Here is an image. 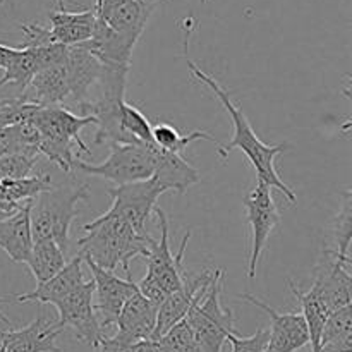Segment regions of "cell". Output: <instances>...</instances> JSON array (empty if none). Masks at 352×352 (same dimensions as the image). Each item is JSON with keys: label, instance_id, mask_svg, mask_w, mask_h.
<instances>
[{"label": "cell", "instance_id": "cell-1", "mask_svg": "<svg viewBox=\"0 0 352 352\" xmlns=\"http://www.w3.org/2000/svg\"><path fill=\"white\" fill-rule=\"evenodd\" d=\"M186 64H188L191 74L198 79L199 82H203L205 86H208L213 91V95L222 102L223 109L229 112L230 119L234 124V134L232 140L227 144H220L219 146V155L222 158L229 157V153H232L234 150H241L248 157V160L251 162V165L256 170V175L260 181H263L265 184H268L270 188L278 189L285 198L291 203H296V195L291 189V186L285 184L284 181L278 175L277 168H275V158L280 153H284L287 150V144H267L256 136L253 126L248 120L246 113L243 112L239 105L232 102L229 91L217 81L215 78H212L210 74H206L205 71H201V67L195 64L191 58L186 55Z\"/></svg>", "mask_w": 352, "mask_h": 352}, {"label": "cell", "instance_id": "cell-2", "mask_svg": "<svg viewBox=\"0 0 352 352\" xmlns=\"http://www.w3.org/2000/svg\"><path fill=\"white\" fill-rule=\"evenodd\" d=\"M82 230L86 236L78 241L79 254L107 270L122 267L127 277H131L129 263L136 256H146L151 241L150 234L136 232L129 223L109 213L96 217Z\"/></svg>", "mask_w": 352, "mask_h": 352}, {"label": "cell", "instance_id": "cell-3", "mask_svg": "<svg viewBox=\"0 0 352 352\" xmlns=\"http://www.w3.org/2000/svg\"><path fill=\"white\" fill-rule=\"evenodd\" d=\"M31 122L40 131V153L54 162L60 170H72L76 150L91 155V150L81 140V131L95 126L96 120L93 116H78L64 109V105L40 107Z\"/></svg>", "mask_w": 352, "mask_h": 352}, {"label": "cell", "instance_id": "cell-4", "mask_svg": "<svg viewBox=\"0 0 352 352\" xmlns=\"http://www.w3.org/2000/svg\"><path fill=\"white\" fill-rule=\"evenodd\" d=\"M89 198V188L86 184L52 186L40 192L31 201V232L33 239L50 237L67 254L69 230L72 220L78 217V203Z\"/></svg>", "mask_w": 352, "mask_h": 352}, {"label": "cell", "instance_id": "cell-5", "mask_svg": "<svg viewBox=\"0 0 352 352\" xmlns=\"http://www.w3.org/2000/svg\"><path fill=\"white\" fill-rule=\"evenodd\" d=\"M222 277V270H215L210 285L196 296L186 315V322L191 327L201 352H222L227 336L236 332L232 309L220 305Z\"/></svg>", "mask_w": 352, "mask_h": 352}, {"label": "cell", "instance_id": "cell-6", "mask_svg": "<svg viewBox=\"0 0 352 352\" xmlns=\"http://www.w3.org/2000/svg\"><path fill=\"white\" fill-rule=\"evenodd\" d=\"M155 144V143H153ZM110 155L102 164H88L76 158L72 168L88 175L107 179L117 186L144 181L153 175L151 144L144 143H116L110 144Z\"/></svg>", "mask_w": 352, "mask_h": 352}, {"label": "cell", "instance_id": "cell-7", "mask_svg": "<svg viewBox=\"0 0 352 352\" xmlns=\"http://www.w3.org/2000/svg\"><path fill=\"white\" fill-rule=\"evenodd\" d=\"M165 191L155 177L144 181L120 184L109 189L112 206L105 213L116 215L129 223L136 232L146 236V223L157 208V201Z\"/></svg>", "mask_w": 352, "mask_h": 352}, {"label": "cell", "instance_id": "cell-8", "mask_svg": "<svg viewBox=\"0 0 352 352\" xmlns=\"http://www.w3.org/2000/svg\"><path fill=\"white\" fill-rule=\"evenodd\" d=\"M244 210H246L248 222H250L251 232H253L248 277L254 278L261 253H263L272 232L280 222V213H278L277 203L272 195V188L260 179L244 199Z\"/></svg>", "mask_w": 352, "mask_h": 352}, {"label": "cell", "instance_id": "cell-9", "mask_svg": "<svg viewBox=\"0 0 352 352\" xmlns=\"http://www.w3.org/2000/svg\"><path fill=\"white\" fill-rule=\"evenodd\" d=\"M93 296H95V284L91 278L69 292L64 299L55 305V308L58 311L57 322L62 329L69 327L74 330L76 337L81 342L96 347L105 336H103V329L100 327L98 316H96Z\"/></svg>", "mask_w": 352, "mask_h": 352}, {"label": "cell", "instance_id": "cell-10", "mask_svg": "<svg viewBox=\"0 0 352 352\" xmlns=\"http://www.w3.org/2000/svg\"><path fill=\"white\" fill-rule=\"evenodd\" d=\"M155 215H157L158 220V229H160V239L155 241L151 237L150 246H148V253L144 256L146 260L148 277L155 278L158 284L164 287V291L167 294L177 291L179 287L184 282V277H182V260H184V251L186 246L189 243V237H191V232L188 230V234L182 239L181 248H179L177 254H172L170 244H168V220L167 215L162 208H155Z\"/></svg>", "mask_w": 352, "mask_h": 352}, {"label": "cell", "instance_id": "cell-11", "mask_svg": "<svg viewBox=\"0 0 352 352\" xmlns=\"http://www.w3.org/2000/svg\"><path fill=\"white\" fill-rule=\"evenodd\" d=\"M351 258H340L332 250H327L313 272L309 291L333 313L351 305Z\"/></svg>", "mask_w": 352, "mask_h": 352}, {"label": "cell", "instance_id": "cell-12", "mask_svg": "<svg viewBox=\"0 0 352 352\" xmlns=\"http://www.w3.org/2000/svg\"><path fill=\"white\" fill-rule=\"evenodd\" d=\"M82 261L88 265L93 275V284H95L96 294L95 311L96 316H98L100 327L109 329V327L116 325L120 309L126 305L127 299L134 292H138V285L134 284L131 277L120 278L112 270L98 267L88 256H82Z\"/></svg>", "mask_w": 352, "mask_h": 352}, {"label": "cell", "instance_id": "cell-13", "mask_svg": "<svg viewBox=\"0 0 352 352\" xmlns=\"http://www.w3.org/2000/svg\"><path fill=\"white\" fill-rule=\"evenodd\" d=\"M239 298L270 316L268 342L263 352H298L308 346V327H306L301 313H278L277 309L270 308L267 302L254 298L253 294H248V292L241 294Z\"/></svg>", "mask_w": 352, "mask_h": 352}, {"label": "cell", "instance_id": "cell-14", "mask_svg": "<svg viewBox=\"0 0 352 352\" xmlns=\"http://www.w3.org/2000/svg\"><path fill=\"white\" fill-rule=\"evenodd\" d=\"M158 2L160 0H110L95 12L113 33L136 47Z\"/></svg>", "mask_w": 352, "mask_h": 352}, {"label": "cell", "instance_id": "cell-15", "mask_svg": "<svg viewBox=\"0 0 352 352\" xmlns=\"http://www.w3.org/2000/svg\"><path fill=\"white\" fill-rule=\"evenodd\" d=\"M213 274H215V270H205L201 275H198V277L184 278L181 287H179L177 291L170 292V294L160 302L157 313V325H155L151 339H160V337L164 336L165 332H168L175 323H179L181 320L186 318L189 308H191L192 302H195L196 296L201 291H205L210 285Z\"/></svg>", "mask_w": 352, "mask_h": 352}, {"label": "cell", "instance_id": "cell-16", "mask_svg": "<svg viewBox=\"0 0 352 352\" xmlns=\"http://www.w3.org/2000/svg\"><path fill=\"white\" fill-rule=\"evenodd\" d=\"M60 332L58 322H50L43 315H38L28 327L0 332V344L6 347V352H62L57 346Z\"/></svg>", "mask_w": 352, "mask_h": 352}, {"label": "cell", "instance_id": "cell-17", "mask_svg": "<svg viewBox=\"0 0 352 352\" xmlns=\"http://www.w3.org/2000/svg\"><path fill=\"white\" fill-rule=\"evenodd\" d=\"M65 72L69 82V100L82 110L89 102V89L96 85L102 72V62L82 45H72L65 55Z\"/></svg>", "mask_w": 352, "mask_h": 352}, {"label": "cell", "instance_id": "cell-18", "mask_svg": "<svg viewBox=\"0 0 352 352\" xmlns=\"http://www.w3.org/2000/svg\"><path fill=\"white\" fill-rule=\"evenodd\" d=\"M158 305L144 298L140 291L134 292L117 316V337L129 344L151 339L157 325Z\"/></svg>", "mask_w": 352, "mask_h": 352}, {"label": "cell", "instance_id": "cell-19", "mask_svg": "<svg viewBox=\"0 0 352 352\" xmlns=\"http://www.w3.org/2000/svg\"><path fill=\"white\" fill-rule=\"evenodd\" d=\"M23 102L38 107L64 105L69 100V82L65 72V60L60 64L41 67L34 72L31 81L19 96Z\"/></svg>", "mask_w": 352, "mask_h": 352}, {"label": "cell", "instance_id": "cell-20", "mask_svg": "<svg viewBox=\"0 0 352 352\" xmlns=\"http://www.w3.org/2000/svg\"><path fill=\"white\" fill-rule=\"evenodd\" d=\"M151 158H153L155 172L151 177L165 188V191H175L184 195L191 186L198 184L201 175L192 165L184 160L181 153L167 151L151 144Z\"/></svg>", "mask_w": 352, "mask_h": 352}, {"label": "cell", "instance_id": "cell-21", "mask_svg": "<svg viewBox=\"0 0 352 352\" xmlns=\"http://www.w3.org/2000/svg\"><path fill=\"white\" fill-rule=\"evenodd\" d=\"M31 201L24 203L12 215L0 220V250L9 254L14 263L26 265L33 248L31 232Z\"/></svg>", "mask_w": 352, "mask_h": 352}, {"label": "cell", "instance_id": "cell-22", "mask_svg": "<svg viewBox=\"0 0 352 352\" xmlns=\"http://www.w3.org/2000/svg\"><path fill=\"white\" fill-rule=\"evenodd\" d=\"M82 256L81 254H76L69 263H65V267L60 272L50 277L48 280L36 284V289L28 294H19L14 296L12 299H16L17 302H40V305H57L60 299H64L69 292L74 291L78 285H81L85 282L82 278Z\"/></svg>", "mask_w": 352, "mask_h": 352}, {"label": "cell", "instance_id": "cell-23", "mask_svg": "<svg viewBox=\"0 0 352 352\" xmlns=\"http://www.w3.org/2000/svg\"><path fill=\"white\" fill-rule=\"evenodd\" d=\"M48 19L52 24L50 28H47L48 41L72 47L91 38L96 12L95 9L82 10V12H67L65 9H58L48 14Z\"/></svg>", "mask_w": 352, "mask_h": 352}, {"label": "cell", "instance_id": "cell-24", "mask_svg": "<svg viewBox=\"0 0 352 352\" xmlns=\"http://www.w3.org/2000/svg\"><path fill=\"white\" fill-rule=\"evenodd\" d=\"M52 186V177L47 174L0 181V206L14 213L19 206L33 201L40 192L47 191Z\"/></svg>", "mask_w": 352, "mask_h": 352}, {"label": "cell", "instance_id": "cell-25", "mask_svg": "<svg viewBox=\"0 0 352 352\" xmlns=\"http://www.w3.org/2000/svg\"><path fill=\"white\" fill-rule=\"evenodd\" d=\"M65 263H67L65 253L54 239L45 237V239L33 241V248H31L26 265L33 274L36 284H41V282L54 277L57 272H60L65 267Z\"/></svg>", "mask_w": 352, "mask_h": 352}, {"label": "cell", "instance_id": "cell-26", "mask_svg": "<svg viewBox=\"0 0 352 352\" xmlns=\"http://www.w3.org/2000/svg\"><path fill=\"white\" fill-rule=\"evenodd\" d=\"M318 352H352L351 305L330 313L323 327Z\"/></svg>", "mask_w": 352, "mask_h": 352}, {"label": "cell", "instance_id": "cell-27", "mask_svg": "<svg viewBox=\"0 0 352 352\" xmlns=\"http://www.w3.org/2000/svg\"><path fill=\"white\" fill-rule=\"evenodd\" d=\"M289 289L292 291L294 298L298 299L299 305L302 309V318H305L306 327H308V336H309V346H311V352L320 351V339H322L323 327H325L327 318H329L330 311L327 309V306L313 294L311 291L302 292L294 282L289 278L287 280Z\"/></svg>", "mask_w": 352, "mask_h": 352}, {"label": "cell", "instance_id": "cell-28", "mask_svg": "<svg viewBox=\"0 0 352 352\" xmlns=\"http://www.w3.org/2000/svg\"><path fill=\"white\" fill-rule=\"evenodd\" d=\"M38 69H40V64H38L34 48H17L14 57L9 60V64L3 67V74L0 78V88H3L7 85H14L17 88V93H23Z\"/></svg>", "mask_w": 352, "mask_h": 352}, {"label": "cell", "instance_id": "cell-29", "mask_svg": "<svg viewBox=\"0 0 352 352\" xmlns=\"http://www.w3.org/2000/svg\"><path fill=\"white\" fill-rule=\"evenodd\" d=\"M151 134H153V143L158 148H164L167 151H174V153H184L186 148L191 143L198 140L210 141V143H215L217 146H220V141H217L215 138L210 136L205 131H192L189 134H181L175 127H172L170 124H157V126L151 127Z\"/></svg>", "mask_w": 352, "mask_h": 352}, {"label": "cell", "instance_id": "cell-30", "mask_svg": "<svg viewBox=\"0 0 352 352\" xmlns=\"http://www.w3.org/2000/svg\"><path fill=\"white\" fill-rule=\"evenodd\" d=\"M120 126L136 143L153 144V134H151L153 126L138 107L131 105L126 100L120 107Z\"/></svg>", "mask_w": 352, "mask_h": 352}, {"label": "cell", "instance_id": "cell-31", "mask_svg": "<svg viewBox=\"0 0 352 352\" xmlns=\"http://www.w3.org/2000/svg\"><path fill=\"white\" fill-rule=\"evenodd\" d=\"M352 239V192H342V206L336 220V230H333V241L336 250H332L337 256L349 258V248Z\"/></svg>", "mask_w": 352, "mask_h": 352}, {"label": "cell", "instance_id": "cell-32", "mask_svg": "<svg viewBox=\"0 0 352 352\" xmlns=\"http://www.w3.org/2000/svg\"><path fill=\"white\" fill-rule=\"evenodd\" d=\"M157 340H160V344L167 349V352H201V347H199L186 318L175 323L168 332H165Z\"/></svg>", "mask_w": 352, "mask_h": 352}, {"label": "cell", "instance_id": "cell-33", "mask_svg": "<svg viewBox=\"0 0 352 352\" xmlns=\"http://www.w3.org/2000/svg\"><path fill=\"white\" fill-rule=\"evenodd\" d=\"M40 107L34 103L23 102L21 98L3 100L0 102V127L16 126V124L26 122L34 117Z\"/></svg>", "mask_w": 352, "mask_h": 352}, {"label": "cell", "instance_id": "cell-34", "mask_svg": "<svg viewBox=\"0 0 352 352\" xmlns=\"http://www.w3.org/2000/svg\"><path fill=\"white\" fill-rule=\"evenodd\" d=\"M36 158L24 153H9L0 157V181L28 177L36 165Z\"/></svg>", "mask_w": 352, "mask_h": 352}, {"label": "cell", "instance_id": "cell-35", "mask_svg": "<svg viewBox=\"0 0 352 352\" xmlns=\"http://www.w3.org/2000/svg\"><path fill=\"white\" fill-rule=\"evenodd\" d=\"M227 340L232 346V352H263L268 342V330L258 329L251 337H239L237 332L227 336Z\"/></svg>", "mask_w": 352, "mask_h": 352}, {"label": "cell", "instance_id": "cell-36", "mask_svg": "<svg viewBox=\"0 0 352 352\" xmlns=\"http://www.w3.org/2000/svg\"><path fill=\"white\" fill-rule=\"evenodd\" d=\"M95 349L98 352H133V344L126 342L117 336L103 337Z\"/></svg>", "mask_w": 352, "mask_h": 352}, {"label": "cell", "instance_id": "cell-37", "mask_svg": "<svg viewBox=\"0 0 352 352\" xmlns=\"http://www.w3.org/2000/svg\"><path fill=\"white\" fill-rule=\"evenodd\" d=\"M133 352H167V349L162 346L160 340L146 339L133 344Z\"/></svg>", "mask_w": 352, "mask_h": 352}, {"label": "cell", "instance_id": "cell-38", "mask_svg": "<svg viewBox=\"0 0 352 352\" xmlns=\"http://www.w3.org/2000/svg\"><path fill=\"white\" fill-rule=\"evenodd\" d=\"M16 50L17 48H10V47H6V45H0V69H3L7 64H9V60L14 57Z\"/></svg>", "mask_w": 352, "mask_h": 352}, {"label": "cell", "instance_id": "cell-39", "mask_svg": "<svg viewBox=\"0 0 352 352\" xmlns=\"http://www.w3.org/2000/svg\"><path fill=\"white\" fill-rule=\"evenodd\" d=\"M9 301H10V298H0V305H3V302H9ZM0 322H2V323H6L7 327H10V320L7 318V316L3 315L2 311H0Z\"/></svg>", "mask_w": 352, "mask_h": 352}, {"label": "cell", "instance_id": "cell-40", "mask_svg": "<svg viewBox=\"0 0 352 352\" xmlns=\"http://www.w3.org/2000/svg\"><path fill=\"white\" fill-rule=\"evenodd\" d=\"M107 2H110V0H95V7H93V9H98V7H102L103 3Z\"/></svg>", "mask_w": 352, "mask_h": 352}, {"label": "cell", "instance_id": "cell-41", "mask_svg": "<svg viewBox=\"0 0 352 352\" xmlns=\"http://www.w3.org/2000/svg\"><path fill=\"white\" fill-rule=\"evenodd\" d=\"M57 6H58V9L64 10L65 9V0H57Z\"/></svg>", "mask_w": 352, "mask_h": 352}, {"label": "cell", "instance_id": "cell-42", "mask_svg": "<svg viewBox=\"0 0 352 352\" xmlns=\"http://www.w3.org/2000/svg\"><path fill=\"white\" fill-rule=\"evenodd\" d=\"M0 352H6V347H3L2 344H0Z\"/></svg>", "mask_w": 352, "mask_h": 352}, {"label": "cell", "instance_id": "cell-43", "mask_svg": "<svg viewBox=\"0 0 352 352\" xmlns=\"http://www.w3.org/2000/svg\"><path fill=\"white\" fill-rule=\"evenodd\" d=\"M201 2H203V3H205V2H206V0H201Z\"/></svg>", "mask_w": 352, "mask_h": 352}]
</instances>
